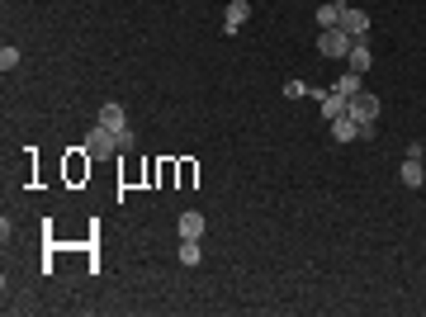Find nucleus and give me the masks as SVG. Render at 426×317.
<instances>
[{
  "label": "nucleus",
  "instance_id": "nucleus-15",
  "mask_svg": "<svg viewBox=\"0 0 426 317\" xmlns=\"http://www.w3.org/2000/svg\"><path fill=\"white\" fill-rule=\"evenodd\" d=\"M0 66H5V71H14V66H19V48H5V53H0Z\"/></svg>",
  "mask_w": 426,
  "mask_h": 317
},
{
  "label": "nucleus",
  "instance_id": "nucleus-13",
  "mask_svg": "<svg viewBox=\"0 0 426 317\" xmlns=\"http://www.w3.org/2000/svg\"><path fill=\"white\" fill-rule=\"evenodd\" d=\"M180 265H199V241L180 237Z\"/></svg>",
  "mask_w": 426,
  "mask_h": 317
},
{
  "label": "nucleus",
  "instance_id": "nucleus-10",
  "mask_svg": "<svg viewBox=\"0 0 426 317\" xmlns=\"http://www.w3.org/2000/svg\"><path fill=\"white\" fill-rule=\"evenodd\" d=\"M402 185H407V189H422V185H426V166H422V157H407V161H402Z\"/></svg>",
  "mask_w": 426,
  "mask_h": 317
},
{
  "label": "nucleus",
  "instance_id": "nucleus-2",
  "mask_svg": "<svg viewBox=\"0 0 426 317\" xmlns=\"http://www.w3.org/2000/svg\"><path fill=\"white\" fill-rule=\"evenodd\" d=\"M80 152H90V157H114V152H119V137L95 123V128L85 132V147H80Z\"/></svg>",
  "mask_w": 426,
  "mask_h": 317
},
{
  "label": "nucleus",
  "instance_id": "nucleus-11",
  "mask_svg": "<svg viewBox=\"0 0 426 317\" xmlns=\"http://www.w3.org/2000/svg\"><path fill=\"white\" fill-rule=\"evenodd\" d=\"M175 227H180V237L199 241V237H204V213H194V209H189V213H180V223H175Z\"/></svg>",
  "mask_w": 426,
  "mask_h": 317
},
{
  "label": "nucleus",
  "instance_id": "nucleus-5",
  "mask_svg": "<svg viewBox=\"0 0 426 317\" xmlns=\"http://www.w3.org/2000/svg\"><path fill=\"white\" fill-rule=\"evenodd\" d=\"M246 19H251V0H227V10H223V33H237Z\"/></svg>",
  "mask_w": 426,
  "mask_h": 317
},
{
  "label": "nucleus",
  "instance_id": "nucleus-3",
  "mask_svg": "<svg viewBox=\"0 0 426 317\" xmlns=\"http://www.w3.org/2000/svg\"><path fill=\"white\" fill-rule=\"evenodd\" d=\"M350 43H355V38H350V33H341V28H322V33H318V53H322V57H346Z\"/></svg>",
  "mask_w": 426,
  "mask_h": 317
},
{
  "label": "nucleus",
  "instance_id": "nucleus-6",
  "mask_svg": "<svg viewBox=\"0 0 426 317\" xmlns=\"http://www.w3.org/2000/svg\"><path fill=\"white\" fill-rule=\"evenodd\" d=\"M336 28H341V33H350V38H365V33H370V14H365V10H350V5H346V14H341V24H336Z\"/></svg>",
  "mask_w": 426,
  "mask_h": 317
},
{
  "label": "nucleus",
  "instance_id": "nucleus-4",
  "mask_svg": "<svg viewBox=\"0 0 426 317\" xmlns=\"http://www.w3.org/2000/svg\"><path fill=\"white\" fill-rule=\"evenodd\" d=\"M346 114H350V119H360V123H374V119H379V95H365V90L350 95Z\"/></svg>",
  "mask_w": 426,
  "mask_h": 317
},
{
  "label": "nucleus",
  "instance_id": "nucleus-14",
  "mask_svg": "<svg viewBox=\"0 0 426 317\" xmlns=\"http://www.w3.org/2000/svg\"><path fill=\"white\" fill-rule=\"evenodd\" d=\"M303 95H308L303 80H284V100H303Z\"/></svg>",
  "mask_w": 426,
  "mask_h": 317
},
{
  "label": "nucleus",
  "instance_id": "nucleus-8",
  "mask_svg": "<svg viewBox=\"0 0 426 317\" xmlns=\"http://www.w3.org/2000/svg\"><path fill=\"white\" fill-rule=\"evenodd\" d=\"M346 109H350V100H346L341 90H327V95H322V119H327V123H332V119H341Z\"/></svg>",
  "mask_w": 426,
  "mask_h": 317
},
{
  "label": "nucleus",
  "instance_id": "nucleus-7",
  "mask_svg": "<svg viewBox=\"0 0 426 317\" xmlns=\"http://www.w3.org/2000/svg\"><path fill=\"white\" fill-rule=\"evenodd\" d=\"M346 62H350V71H360V76H365V71L374 66L370 43H365V38H355V43H350V53H346Z\"/></svg>",
  "mask_w": 426,
  "mask_h": 317
},
{
  "label": "nucleus",
  "instance_id": "nucleus-12",
  "mask_svg": "<svg viewBox=\"0 0 426 317\" xmlns=\"http://www.w3.org/2000/svg\"><path fill=\"white\" fill-rule=\"evenodd\" d=\"M332 90H341V95H346V100H350V95H360V71H346V76L336 80Z\"/></svg>",
  "mask_w": 426,
  "mask_h": 317
},
{
  "label": "nucleus",
  "instance_id": "nucleus-9",
  "mask_svg": "<svg viewBox=\"0 0 426 317\" xmlns=\"http://www.w3.org/2000/svg\"><path fill=\"white\" fill-rule=\"evenodd\" d=\"M341 14H346V0H327V5H318V28H336V24H341Z\"/></svg>",
  "mask_w": 426,
  "mask_h": 317
},
{
  "label": "nucleus",
  "instance_id": "nucleus-1",
  "mask_svg": "<svg viewBox=\"0 0 426 317\" xmlns=\"http://www.w3.org/2000/svg\"><path fill=\"white\" fill-rule=\"evenodd\" d=\"M100 128H109L114 137H119V152H128L133 147V128H128V114H123V105H100Z\"/></svg>",
  "mask_w": 426,
  "mask_h": 317
}]
</instances>
